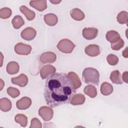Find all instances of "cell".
I'll return each mask as SVG.
<instances>
[{
    "mask_svg": "<svg viewBox=\"0 0 128 128\" xmlns=\"http://www.w3.org/2000/svg\"><path fill=\"white\" fill-rule=\"evenodd\" d=\"M76 93L71 80L64 73H54L47 78L44 96L49 106L56 107L70 102Z\"/></svg>",
    "mask_w": 128,
    "mask_h": 128,
    "instance_id": "6da1fadb",
    "label": "cell"
},
{
    "mask_svg": "<svg viewBox=\"0 0 128 128\" xmlns=\"http://www.w3.org/2000/svg\"><path fill=\"white\" fill-rule=\"evenodd\" d=\"M82 78L86 84L98 86L99 83L100 74L97 70L93 68H86L82 72Z\"/></svg>",
    "mask_w": 128,
    "mask_h": 128,
    "instance_id": "7a4b0ae2",
    "label": "cell"
},
{
    "mask_svg": "<svg viewBox=\"0 0 128 128\" xmlns=\"http://www.w3.org/2000/svg\"><path fill=\"white\" fill-rule=\"evenodd\" d=\"M76 45L70 40L64 38L61 40L57 45L58 50L65 54H70L74 50Z\"/></svg>",
    "mask_w": 128,
    "mask_h": 128,
    "instance_id": "3957f363",
    "label": "cell"
},
{
    "mask_svg": "<svg viewBox=\"0 0 128 128\" xmlns=\"http://www.w3.org/2000/svg\"><path fill=\"white\" fill-rule=\"evenodd\" d=\"M38 114L44 121H49L53 117L54 111L52 109L47 106H42L38 110Z\"/></svg>",
    "mask_w": 128,
    "mask_h": 128,
    "instance_id": "277c9868",
    "label": "cell"
},
{
    "mask_svg": "<svg viewBox=\"0 0 128 128\" xmlns=\"http://www.w3.org/2000/svg\"><path fill=\"white\" fill-rule=\"evenodd\" d=\"M32 49L30 46L22 42H18L14 46L15 52L20 55H28L30 53Z\"/></svg>",
    "mask_w": 128,
    "mask_h": 128,
    "instance_id": "5b68a950",
    "label": "cell"
},
{
    "mask_svg": "<svg viewBox=\"0 0 128 128\" xmlns=\"http://www.w3.org/2000/svg\"><path fill=\"white\" fill-rule=\"evenodd\" d=\"M98 30L94 28H85L82 30V36L84 38L91 40L98 36Z\"/></svg>",
    "mask_w": 128,
    "mask_h": 128,
    "instance_id": "8992f818",
    "label": "cell"
},
{
    "mask_svg": "<svg viewBox=\"0 0 128 128\" xmlns=\"http://www.w3.org/2000/svg\"><path fill=\"white\" fill-rule=\"evenodd\" d=\"M36 30L32 27H28L24 29L21 32V37L26 40H31L36 36Z\"/></svg>",
    "mask_w": 128,
    "mask_h": 128,
    "instance_id": "52a82bcc",
    "label": "cell"
},
{
    "mask_svg": "<svg viewBox=\"0 0 128 128\" xmlns=\"http://www.w3.org/2000/svg\"><path fill=\"white\" fill-rule=\"evenodd\" d=\"M56 59V54L52 52H47L42 54L40 56V60L43 64L53 63Z\"/></svg>",
    "mask_w": 128,
    "mask_h": 128,
    "instance_id": "ba28073f",
    "label": "cell"
},
{
    "mask_svg": "<svg viewBox=\"0 0 128 128\" xmlns=\"http://www.w3.org/2000/svg\"><path fill=\"white\" fill-rule=\"evenodd\" d=\"M56 69L52 65L46 64L42 67L40 70V74L42 79H45L50 74L56 72Z\"/></svg>",
    "mask_w": 128,
    "mask_h": 128,
    "instance_id": "9c48e42d",
    "label": "cell"
},
{
    "mask_svg": "<svg viewBox=\"0 0 128 128\" xmlns=\"http://www.w3.org/2000/svg\"><path fill=\"white\" fill-rule=\"evenodd\" d=\"M85 53L90 56H96L100 53V48L96 44H90L86 46L84 50Z\"/></svg>",
    "mask_w": 128,
    "mask_h": 128,
    "instance_id": "30bf717a",
    "label": "cell"
},
{
    "mask_svg": "<svg viewBox=\"0 0 128 128\" xmlns=\"http://www.w3.org/2000/svg\"><path fill=\"white\" fill-rule=\"evenodd\" d=\"M11 82L14 84H16L20 86L24 87L27 85L28 83V78L26 74H21L18 77L12 78Z\"/></svg>",
    "mask_w": 128,
    "mask_h": 128,
    "instance_id": "8fae6325",
    "label": "cell"
},
{
    "mask_svg": "<svg viewBox=\"0 0 128 128\" xmlns=\"http://www.w3.org/2000/svg\"><path fill=\"white\" fill-rule=\"evenodd\" d=\"M32 104L31 99L26 96H24L16 102V106L18 110H24L28 108Z\"/></svg>",
    "mask_w": 128,
    "mask_h": 128,
    "instance_id": "7c38bea8",
    "label": "cell"
},
{
    "mask_svg": "<svg viewBox=\"0 0 128 128\" xmlns=\"http://www.w3.org/2000/svg\"><path fill=\"white\" fill-rule=\"evenodd\" d=\"M30 6L40 12H42L47 8L46 0H31L30 2Z\"/></svg>",
    "mask_w": 128,
    "mask_h": 128,
    "instance_id": "4fadbf2b",
    "label": "cell"
},
{
    "mask_svg": "<svg viewBox=\"0 0 128 128\" xmlns=\"http://www.w3.org/2000/svg\"><path fill=\"white\" fill-rule=\"evenodd\" d=\"M68 76L71 80L75 90L78 88L82 86V82L77 74L74 72H70L68 74Z\"/></svg>",
    "mask_w": 128,
    "mask_h": 128,
    "instance_id": "5bb4252c",
    "label": "cell"
},
{
    "mask_svg": "<svg viewBox=\"0 0 128 128\" xmlns=\"http://www.w3.org/2000/svg\"><path fill=\"white\" fill-rule=\"evenodd\" d=\"M110 80L112 83L116 84H122L123 83V80L120 72L118 70L112 71L110 74Z\"/></svg>",
    "mask_w": 128,
    "mask_h": 128,
    "instance_id": "9a60e30c",
    "label": "cell"
},
{
    "mask_svg": "<svg viewBox=\"0 0 128 128\" xmlns=\"http://www.w3.org/2000/svg\"><path fill=\"white\" fill-rule=\"evenodd\" d=\"M70 15L74 20L77 21L82 20L85 16V15L82 11L78 8L72 9L70 12Z\"/></svg>",
    "mask_w": 128,
    "mask_h": 128,
    "instance_id": "2e32d148",
    "label": "cell"
},
{
    "mask_svg": "<svg viewBox=\"0 0 128 128\" xmlns=\"http://www.w3.org/2000/svg\"><path fill=\"white\" fill-rule=\"evenodd\" d=\"M20 10L25 16L27 20H32L36 16L34 12L30 10L26 6H20Z\"/></svg>",
    "mask_w": 128,
    "mask_h": 128,
    "instance_id": "e0dca14e",
    "label": "cell"
},
{
    "mask_svg": "<svg viewBox=\"0 0 128 128\" xmlns=\"http://www.w3.org/2000/svg\"><path fill=\"white\" fill-rule=\"evenodd\" d=\"M44 20L48 25L54 26L57 24L58 18L56 14H48L44 16Z\"/></svg>",
    "mask_w": 128,
    "mask_h": 128,
    "instance_id": "ac0fdd59",
    "label": "cell"
},
{
    "mask_svg": "<svg viewBox=\"0 0 128 128\" xmlns=\"http://www.w3.org/2000/svg\"><path fill=\"white\" fill-rule=\"evenodd\" d=\"M106 37L107 40L110 42L111 44L116 42L121 38L120 34L115 30L108 31L106 34Z\"/></svg>",
    "mask_w": 128,
    "mask_h": 128,
    "instance_id": "d6986e66",
    "label": "cell"
},
{
    "mask_svg": "<svg viewBox=\"0 0 128 128\" xmlns=\"http://www.w3.org/2000/svg\"><path fill=\"white\" fill-rule=\"evenodd\" d=\"M12 102L6 98H4L0 100V109L4 112L10 111L12 108Z\"/></svg>",
    "mask_w": 128,
    "mask_h": 128,
    "instance_id": "ffe728a7",
    "label": "cell"
},
{
    "mask_svg": "<svg viewBox=\"0 0 128 128\" xmlns=\"http://www.w3.org/2000/svg\"><path fill=\"white\" fill-rule=\"evenodd\" d=\"M6 72L10 74H14L19 71L20 67L18 62H10L6 66Z\"/></svg>",
    "mask_w": 128,
    "mask_h": 128,
    "instance_id": "44dd1931",
    "label": "cell"
},
{
    "mask_svg": "<svg viewBox=\"0 0 128 128\" xmlns=\"http://www.w3.org/2000/svg\"><path fill=\"white\" fill-rule=\"evenodd\" d=\"M86 100L84 96L82 94H74L70 100V104L72 105H80L82 104Z\"/></svg>",
    "mask_w": 128,
    "mask_h": 128,
    "instance_id": "7402d4cb",
    "label": "cell"
},
{
    "mask_svg": "<svg viewBox=\"0 0 128 128\" xmlns=\"http://www.w3.org/2000/svg\"><path fill=\"white\" fill-rule=\"evenodd\" d=\"M113 86L111 84L107 82H104L100 86V92L104 96H108L112 94Z\"/></svg>",
    "mask_w": 128,
    "mask_h": 128,
    "instance_id": "603a6c76",
    "label": "cell"
},
{
    "mask_svg": "<svg viewBox=\"0 0 128 128\" xmlns=\"http://www.w3.org/2000/svg\"><path fill=\"white\" fill-rule=\"evenodd\" d=\"M84 93L91 98H94L97 96V89L92 85L90 84L85 86L84 90Z\"/></svg>",
    "mask_w": 128,
    "mask_h": 128,
    "instance_id": "cb8c5ba5",
    "label": "cell"
},
{
    "mask_svg": "<svg viewBox=\"0 0 128 128\" xmlns=\"http://www.w3.org/2000/svg\"><path fill=\"white\" fill-rule=\"evenodd\" d=\"M12 24L15 29H18L24 24V20L20 16H16L12 20Z\"/></svg>",
    "mask_w": 128,
    "mask_h": 128,
    "instance_id": "d4e9b609",
    "label": "cell"
},
{
    "mask_svg": "<svg viewBox=\"0 0 128 128\" xmlns=\"http://www.w3.org/2000/svg\"><path fill=\"white\" fill-rule=\"evenodd\" d=\"M15 122L19 124L22 127H26L28 124V118L24 114H18L14 117Z\"/></svg>",
    "mask_w": 128,
    "mask_h": 128,
    "instance_id": "484cf974",
    "label": "cell"
},
{
    "mask_svg": "<svg viewBox=\"0 0 128 128\" xmlns=\"http://www.w3.org/2000/svg\"><path fill=\"white\" fill-rule=\"evenodd\" d=\"M118 22L120 24H128V13L126 11H122L120 12L116 18Z\"/></svg>",
    "mask_w": 128,
    "mask_h": 128,
    "instance_id": "4316f807",
    "label": "cell"
},
{
    "mask_svg": "<svg viewBox=\"0 0 128 128\" xmlns=\"http://www.w3.org/2000/svg\"><path fill=\"white\" fill-rule=\"evenodd\" d=\"M12 14L11 10L8 8H3L0 10V17L3 19H6L11 16Z\"/></svg>",
    "mask_w": 128,
    "mask_h": 128,
    "instance_id": "83f0119b",
    "label": "cell"
},
{
    "mask_svg": "<svg viewBox=\"0 0 128 128\" xmlns=\"http://www.w3.org/2000/svg\"><path fill=\"white\" fill-rule=\"evenodd\" d=\"M7 94L12 98H16L20 96V92L16 88L10 86L6 90Z\"/></svg>",
    "mask_w": 128,
    "mask_h": 128,
    "instance_id": "f1b7e54d",
    "label": "cell"
},
{
    "mask_svg": "<svg viewBox=\"0 0 128 128\" xmlns=\"http://www.w3.org/2000/svg\"><path fill=\"white\" fill-rule=\"evenodd\" d=\"M124 46V41L122 38H120L116 42L111 44V48L113 50H118L120 48H122Z\"/></svg>",
    "mask_w": 128,
    "mask_h": 128,
    "instance_id": "f546056e",
    "label": "cell"
},
{
    "mask_svg": "<svg viewBox=\"0 0 128 128\" xmlns=\"http://www.w3.org/2000/svg\"><path fill=\"white\" fill-rule=\"evenodd\" d=\"M106 60L108 64L111 66H115L118 62V57L114 54H108L106 57Z\"/></svg>",
    "mask_w": 128,
    "mask_h": 128,
    "instance_id": "4dcf8cb0",
    "label": "cell"
},
{
    "mask_svg": "<svg viewBox=\"0 0 128 128\" xmlns=\"http://www.w3.org/2000/svg\"><path fill=\"white\" fill-rule=\"evenodd\" d=\"M30 128H41L42 124L40 120L36 118H34L31 120V124L30 126Z\"/></svg>",
    "mask_w": 128,
    "mask_h": 128,
    "instance_id": "1f68e13d",
    "label": "cell"
},
{
    "mask_svg": "<svg viewBox=\"0 0 128 128\" xmlns=\"http://www.w3.org/2000/svg\"><path fill=\"white\" fill-rule=\"evenodd\" d=\"M122 80H124L125 82L128 83V72H125L123 73L122 76Z\"/></svg>",
    "mask_w": 128,
    "mask_h": 128,
    "instance_id": "d6a6232c",
    "label": "cell"
},
{
    "mask_svg": "<svg viewBox=\"0 0 128 128\" xmlns=\"http://www.w3.org/2000/svg\"><path fill=\"white\" fill-rule=\"evenodd\" d=\"M122 56L125 58H127L128 57V47H126L125 50H123L122 52Z\"/></svg>",
    "mask_w": 128,
    "mask_h": 128,
    "instance_id": "836d02e7",
    "label": "cell"
},
{
    "mask_svg": "<svg viewBox=\"0 0 128 128\" xmlns=\"http://www.w3.org/2000/svg\"><path fill=\"white\" fill-rule=\"evenodd\" d=\"M0 90H2V89L3 88V87L4 86V83L3 82L2 79H0Z\"/></svg>",
    "mask_w": 128,
    "mask_h": 128,
    "instance_id": "e575fe53",
    "label": "cell"
},
{
    "mask_svg": "<svg viewBox=\"0 0 128 128\" xmlns=\"http://www.w3.org/2000/svg\"><path fill=\"white\" fill-rule=\"evenodd\" d=\"M50 2H52V4H58L60 2L61 0H50Z\"/></svg>",
    "mask_w": 128,
    "mask_h": 128,
    "instance_id": "d590c367",
    "label": "cell"
}]
</instances>
